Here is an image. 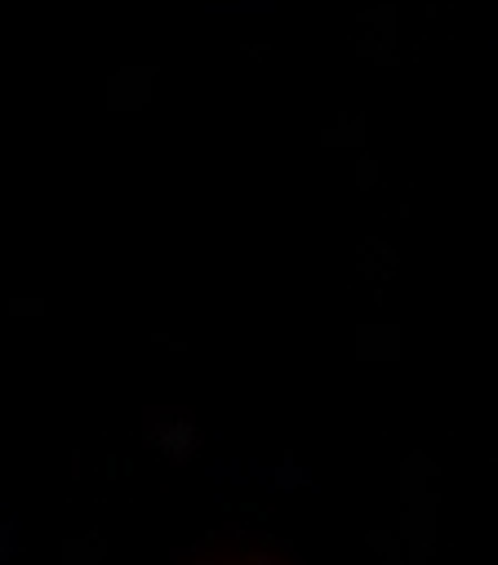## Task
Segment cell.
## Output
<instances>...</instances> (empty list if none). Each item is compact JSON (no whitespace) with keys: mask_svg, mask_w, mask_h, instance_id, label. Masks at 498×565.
Returning <instances> with one entry per match:
<instances>
[{"mask_svg":"<svg viewBox=\"0 0 498 565\" xmlns=\"http://www.w3.org/2000/svg\"><path fill=\"white\" fill-rule=\"evenodd\" d=\"M183 565H263V561H249V552H231V556L227 552H201Z\"/></svg>","mask_w":498,"mask_h":565,"instance_id":"6da1fadb","label":"cell"}]
</instances>
